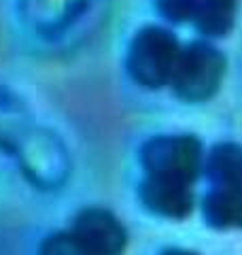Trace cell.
Returning a JSON list of instances; mask_svg holds the SVG:
<instances>
[{"instance_id": "6da1fadb", "label": "cell", "mask_w": 242, "mask_h": 255, "mask_svg": "<svg viewBox=\"0 0 242 255\" xmlns=\"http://www.w3.org/2000/svg\"><path fill=\"white\" fill-rule=\"evenodd\" d=\"M183 45L166 26H142L132 36L125 51L127 77L147 90H159L170 85L174 66L179 62Z\"/></svg>"}, {"instance_id": "7a4b0ae2", "label": "cell", "mask_w": 242, "mask_h": 255, "mask_svg": "<svg viewBox=\"0 0 242 255\" xmlns=\"http://www.w3.org/2000/svg\"><path fill=\"white\" fill-rule=\"evenodd\" d=\"M144 177L193 185L204 172V147L196 134H157L138 151Z\"/></svg>"}, {"instance_id": "3957f363", "label": "cell", "mask_w": 242, "mask_h": 255, "mask_svg": "<svg viewBox=\"0 0 242 255\" xmlns=\"http://www.w3.org/2000/svg\"><path fill=\"white\" fill-rule=\"evenodd\" d=\"M228 60L221 49L206 41L183 45L170 79L176 98L187 105H202L221 90Z\"/></svg>"}, {"instance_id": "277c9868", "label": "cell", "mask_w": 242, "mask_h": 255, "mask_svg": "<svg viewBox=\"0 0 242 255\" xmlns=\"http://www.w3.org/2000/svg\"><path fill=\"white\" fill-rule=\"evenodd\" d=\"M15 157L19 159L21 174L36 189L55 191L70 177V155L64 140L49 128L34 126L21 142Z\"/></svg>"}, {"instance_id": "5b68a950", "label": "cell", "mask_w": 242, "mask_h": 255, "mask_svg": "<svg viewBox=\"0 0 242 255\" xmlns=\"http://www.w3.org/2000/svg\"><path fill=\"white\" fill-rule=\"evenodd\" d=\"M68 230L90 255H123L127 249L125 226L115 213L102 206L81 209Z\"/></svg>"}, {"instance_id": "8992f818", "label": "cell", "mask_w": 242, "mask_h": 255, "mask_svg": "<svg viewBox=\"0 0 242 255\" xmlns=\"http://www.w3.org/2000/svg\"><path fill=\"white\" fill-rule=\"evenodd\" d=\"M92 0H17L19 17L43 38H55L81 19Z\"/></svg>"}, {"instance_id": "52a82bcc", "label": "cell", "mask_w": 242, "mask_h": 255, "mask_svg": "<svg viewBox=\"0 0 242 255\" xmlns=\"http://www.w3.org/2000/svg\"><path fill=\"white\" fill-rule=\"evenodd\" d=\"M140 204L161 219H187L196 209L193 185L179 181L144 177L138 185Z\"/></svg>"}, {"instance_id": "ba28073f", "label": "cell", "mask_w": 242, "mask_h": 255, "mask_svg": "<svg viewBox=\"0 0 242 255\" xmlns=\"http://www.w3.org/2000/svg\"><path fill=\"white\" fill-rule=\"evenodd\" d=\"M34 126V117L26 100L11 87L0 85V151L15 155Z\"/></svg>"}, {"instance_id": "9c48e42d", "label": "cell", "mask_w": 242, "mask_h": 255, "mask_svg": "<svg viewBox=\"0 0 242 255\" xmlns=\"http://www.w3.org/2000/svg\"><path fill=\"white\" fill-rule=\"evenodd\" d=\"M200 211L213 230L219 232L242 230V187L213 185L211 191L202 198Z\"/></svg>"}, {"instance_id": "30bf717a", "label": "cell", "mask_w": 242, "mask_h": 255, "mask_svg": "<svg viewBox=\"0 0 242 255\" xmlns=\"http://www.w3.org/2000/svg\"><path fill=\"white\" fill-rule=\"evenodd\" d=\"M204 177L219 187H242V145L219 142L204 157Z\"/></svg>"}, {"instance_id": "8fae6325", "label": "cell", "mask_w": 242, "mask_h": 255, "mask_svg": "<svg viewBox=\"0 0 242 255\" xmlns=\"http://www.w3.org/2000/svg\"><path fill=\"white\" fill-rule=\"evenodd\" d=\"M240 0H198L193 23L208 38H221L236 26Z\"/></svg>"}, {"instance_id": "7c38bea8", "label": "cell", "mask_w": 242, "mask_h": 255, "mask_svg": "<svg viewBox=\"0 0 242 255\" xmlns=\"http://www.w3.org/2000/svg\"><path fill=\"white\" fill-rule=\"evenodd\" d=\"M38 255H90L70 230H58L47 234L38 245Z\"/></svg>"}, {"instance_id": "4fadbf2b", "label": "cell", "mask_w": 242, "mask_h": 255, "mask_svg": "<svg viewBox=\"0 0 242 255\" xmlns=\"http://www.w3.org/2000/svg\"><path fill=\"white\" fill-rule=\"evenodd\" d=\"M157 13L170 23H185L193 19L198 0H155Z\"/></svg>"}, {"instance_id": "5bb4252c", "label": "cell", "mask_w": 242, "mask_h": 255, "mask_svg": "<svg viewBox=\"0 0 242 255\" xmlns=\"http://www.w3.org/2000/svg\"><path fill=\"white\" fill-rule=\"evenodd\" d=\"M159 255H200V253L189 251V249H183V247H168V249H164Z\"/></svg>"}]
</instances>
